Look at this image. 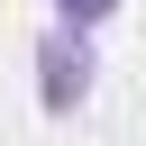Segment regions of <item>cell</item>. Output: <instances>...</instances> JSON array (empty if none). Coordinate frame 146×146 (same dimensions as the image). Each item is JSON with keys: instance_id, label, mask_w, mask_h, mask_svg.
I'll return each mask as SVG.
<instances>
[{"instance_id": "1", "label": "cell", "mask_w": 146, "mask_h": 146, "mask_svg": "<svg viewBox=\"0 0 146 146\" xmlns=\"http://www.w3.org/2000/svg\"><path fill=\"white\" fill-rule=\"evenodd\" d=\"M91 82H100V55H91V36H73V27H46V36H36V110H46V119H73V110L91 100Z\"/></svg>"}, {"instance_id": "2", "label": "cell", "mask_w": 146, "mask_h": 146, "mask_svg": "<svg viewBox=\"0 0 146 146\" xmlns=\"http://www.w3.org/2000/svg\"><path fill=\"white\" fill-rule=\"evenodd\" d=\"M119 9H128V0H55V27H73V36H100Z\"/></svg>"}]
</instances>
